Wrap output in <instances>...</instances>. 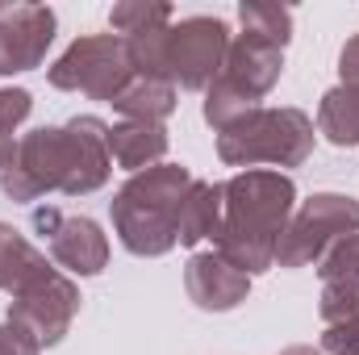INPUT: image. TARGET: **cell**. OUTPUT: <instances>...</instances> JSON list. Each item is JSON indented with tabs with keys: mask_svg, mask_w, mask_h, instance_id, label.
Listing matches in <instances>:
<instances>
[{
	"mask_svg": "<svg viewBox=\"0 0 359 355\" xmlns=\"http://www.w3.org/2000/svg\"><path fill=\"white\" fill-rule=\"evenodd\" d=\"M113 176L109 121L80 113L63 126H38L21 134L13 163L0 172V192L17 205H34L50 192L88 196Z\"/></svg>",
	"mask_w": 359,
	"mask_h": 355,
	"instance_id": "cell-1",
	"label": "cell"
},
{
	"mask_svg": "<svg viewBox=\"0 0 359 355\" xmlns=\"http://www.w3.org/2000/svg\"><path fill=\"white\" fill-rule=\"evenodd\" d=\"M222 196L226 201H222V226H217L213 251L247 276L271 272L280 234L297 209L292 176L271 168H251L222 180Z\"/></svg>",
	"mask_w": 359,
	"mask_h": 355,
	"instance_id": "cell-2",
	"label": "cell"
},
{
	"mask_svg": "<svg viewBox=\"0 0 359 355\" xmlns=\"http://www.w3.org/2000/svg\"><path fill=\"white\" fill-rule=\"evenodd\" d=\"M192 180L196 176L184 163L163 159L147 172H134L113 192V201H109L113 234L130 255L159 260L180 247V205H184V192L192 188Z\"/></svg>",
	"mask_w": 359,
	"mask_h": 355,
	"instance_id": "cell-3",
	"label": "cell"
},
{
	"mask_svg": "<svg viewBox=\"0 0 359 355\" xmlns=\"http://www.w3.org/2000/svg\"><path fill=\"white\" fill-rule=\"evenodd\" d=\"M318 142V126L305 109H251L247 117H238L230 130L217 134V159L226 168H259L271 163L276 168H301L313 155Z\"/></svg>",
	"mask_w": 359,
	"mask_h": 355,
	"instance_id": "cell-4",
	"label": "cell"
},
{
	"mask_svg": "<svg viewBox=\"0 0 359 355\" xmlns=\"http://www.w3.org/2000/svg\"><path fill=\"white\" fill-rule=\"evenodd\" d=\"M347 234H359V201L347 192H313L292 209L276 247V267H318L322 255Z\"/></svg>",
	"mask_w": 359,
	"mask_h": 355,
	"instance_id": "cell-5",
	"label": "cell"
},
{
	"mask_svg": "<svg viewBox=\"0 0 359 355\" xmlns=\"http://www.w3.org/2000/svg\"><path fill=\"white\" fill-rule=\"evenodd\" d=\"M46 80L59 92H80V96L113 105L121 96V88L134 80L126 38H117V34H84V38H76L46 67Z\"/></svg>",
	"mask_w": 359,
	"mask_h": 355,
	"instance_id": "cell-6",
	"label": "cell"
},
{
	"mask_svg": "<svg viewBox=\"0 0 359 355\" xmlns=\"http://www.w3.org/2000/svg\"><path fill=\"white\" fill-rule=\"evenodd\" d=\"M230 25L222 17L196 13V17H180L163 34V67L168 80L184 92H205L226 67V51H230Z\"/></svg>",
	"mask_w": 359,
	"mask_h": 355,
	"instance_id": "cell-7",
	"label": "cell"
},
{
	"mask_svg": "<svg viewBox=\"0 0 359 355\" xmlns=\"http://www.w3.org/2000/svg\"><path fill=\"white\" fill-rule=\"evenodd\" d=\"M8 322L29 330L38 347H59L80 314V284L63 267L42 264L17 293H8Z\"/></svg>",
	"mask_w": 359,
	"mask_h": 355,
	"instance_id": "cell-8",
	"label": "cell"
},
{
	"mask_svg": "<svg viewBox=\"0 0 359 355\" xmlns=\"http://www.w3.org/2000/svg\"><path fill=\"white\" fill-rule=\"evenodd\" d=\"M34 230L46 234L50 260L67 276H100L109 264V239L92 217H63L59 209H34Z\"/></svg>",
	"mask_w": 359,
	"mask_h": 355,
	"instance_id": "cell-9",
	"label": "cell"
},
{
	"mask_svg": "<svg viewBox=\"0 0 359 355\" xmlns=\"http://www.w3.org/2000/svg\"><path fill=\"white\" fill-rule=\"evenodd\" d=\"M59 17L46 4H4L0 8V76L34 72L46 63Z\"/></svg>",
	"mask_w": 359,
	"mask_h": 355,
	"instance_id": "cell-10",
	"label": "cell"
},
{
	"mask_svg": "<svg viewBox=\"0 0 359 355\" xmlns=\"http://www.w3.org/2000/svg\"><path fill=\"white\" fill-rule=\"evenodd\" d=\"M184 288L188 301L205 314H230L247 301L251 293V276L238 272L230 260H222L217 251H196L184 264Z\"/></svg>",
	"mask_w": 359,
	"mask_h": 355,
	"instance_id": "cell-11",
	"label": "cell"
},
{
	"mask_svg": "<svg viewBox=\"0 0 359 355\" xmlns=\"http://www.w3.org/2000/svg\"><path fill=\"white\" fill-rule=\"evenodd\" d=\"M284 76V51L271 46L264 38H251V34H234L230 38V51H226V67L217 80H226L234 92H243L251 105H259Z\"/></svg>",
	"mask_w": 359,
	"mask_h": 355,
	"instance_id": "cell-12",
	"label": "cell"
},
{
	"mask_svg": "<svg viewBox=\"0 0 359 355\" xmlns=\"http://www.w3.org/2000/svg\"><path fill=\"white\" fill-rule=\"evenodd\" d=\"M318 318H322V355H359V293L322 284L318 297Z\"/></svg>",
	"mask_w": 359,
	"mask_h": 355,
	"instance_id": "cell-13",
	"label": "cell"
},
{
	"mask_svg": "<svg viewBox=\"0 0 359 355\" xmlns=\"http://www.w3.org/2000/svg\"><path fill=\"white\" fill-rule=\"evenodd\" d=\"M168 147H172V138H168V130L155 126V121H117V126H109V155H113V163L126 168L130 176H134V172H147V168H155V163H163Z\"/></svg>",
	"mask_w": 359,
	"mask_h": 355,
	"instance_id": "cell-14",
	"label": "cell"
},
{
	"mask_svg": "<svg viewBox=\"0 0 359 355\" xmlns=\"http://www.w3.org/2000/svg\"><path fill=\"white\" fill-rule=\"evenodd\" d=\"M222 184L213 180H192L180 205V247H196L205 239H217L222 226Z\"/></svg>",
	"mask_w": 359,
	"mask_h": 355,
	"instance_id": "cell-15",
	"label": "cell"
},
{
	"mask_svg": "<svg viewBox=\"0 0 359 355\" xmlns=\"http://www.w3.org/2000/svg\"><path fill=\"white\" fill-rule=\"evenodd\" d=\"M176 105H180L176 84L147 80V76H134L121 88V96L113 100V109L121 113V121H155V126H163L176 113Z\"/></svg>",
	"mask_w": 359,
	"mask_h": 355,
	"instance_id": "cell-16",
	"label": "cell"
},
{
	"mask_svg": "<svg viewBox=\"0 0 359 355\" xmlns=\"http://www.w3.org/2000/svg\"><path fill=\"white\" fill-rule=\"evenodd\" d=\"M313 126L334 147H359V84H334L322 96Z\"/></svg>",
	"mask_w": 359,
	"mask_h": 355,
	"instance_id": "cell-17",
	"label": "cell"
},
{
	"mask_svg": "<svg viewBox=\"0 0 359 355\" xmlns=\"http://www.w3.org/2000/svg\"><path fill=\"white\" fill-rule=\"evenodd\" d=\"M42 264H50L21 230L0 222V293H17Z\"/></svg>",
	"mask_w": 359,
	"mask_h": 355,
	"instance_id": "cell-18",
	"label": "cell"
},
{
	"mask_svg": "<svg viewBox=\"0 0 359 355\" xmlns=\"http://www.w3.org/2000/svg\"><path fill=\"white\" fill-rule=\"evenodd\" d=\"M238 21H243V34L264 38L271 46H280V51L292 42V8H284V4L243 0V4H238Z\"/></svg>",
	"mask_w": 359,
	"mask_h": 355,
	"instance_id": "cell-19",
	"label": "cell"
},
{
	"mask_svg": "<svg viewBox=\"0 0 359 355\" xmlns=\"http://www.w3.org/2000/svg\"><path fill=\"white\" fill-rule=\"evenodd\" d=\"M172 21H176V13H172V4H163V0H121V4H113V13H109V25L117 29V38H138V34L163 29V25H172Z\"/></svg>",
	"mask_w": 359,
	"mask_h": 355,
	"instance_id": "cell-20",
	"label": "cell"
},
{
	"mask_svg": "<svg viewBox=\"0 0 359 355\" xmlns=\"http://www.w3.org/2000/svg\"><path fill=\"white\" fill-rule=\"evenodd\" d=\"M34 113V96L29 88H0V172L13 163L17 142H21V121Z\"/></svg>",
	"mask_w": 359,
	"mask_h": 355,
	"instance_id": "cell-21",
	"label": "cell"
},
{
	"mask_svg": "<svg viewBox=\"0 0 359 355\" xmlns=\"http://www.w3.org/2000/svg\"><path fill=\"white\" fill-rule=\"evenodd\" d=\"M318 276H322V284H339V288L359 293V234H347L343 243H334L322 255Z\"/></svg>",
	"mask_w": 359,
	"mask_h": 355,
	"instance_id": "cell-22",
	"label": "cell"
},
{
	"mask_svg": "<svg viewBox=\"0 0 359 355\" xmlns=\"http://www.w3.org/2000/svg\"><path fill=\"white\" fill-rule=\"evenodd\" d=\"M0 355H42V347H38V339H34L29 330L13 326V322L4 318V322H0Z\"/></svg>",
	"mask_w": 359,
	"mask_h": 355,
	"instance_id": "cell-23",
	"label": "cell"
},
{
	"mask_svg": "<svg viewBox=\"0 0 359 355\" xmlns=\"http://www.w3.org/2000/svg\"><path fill=\"white\" fill-rule=\"evenodd\" d=\"M339 84H359V34L339 51Z\"/></svg>",
	"mask_w": 359,
	"mask_h": 355,
	"instance_id": "cell-24",
	"label": "cell"
},
{
	"mask_svg": "<svg viewBox=\"0 0 359 355\" xmlns=\"http://www.w3.org/2000/svg\"><path fill=\"white\" fill-rule=\"evenodd\" d=\"M280 355H322L318 347H309V343H292V347H284Z\"/></svg>",
	"mask_w": 359,
	"mask_h": 355,
	"instance_id": "cell-25",
	"label": "cell"
},
{
	"mask_svg": "<svg viewBox=\"0 0 359 355\" xmlns=\"http://www.w3.org/2000/svg\"><path fill=\"white\" fill-rule=\"evenodd\" d=\"M0 8H4V4H0Z\"/></svg>",
	"mask_w": 359,
	"mask_h": 355,
	"instance_id": "cell-26",
	"label": "cell"
}]
</instances>
